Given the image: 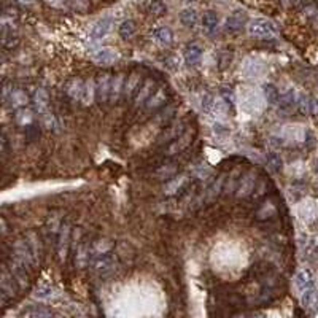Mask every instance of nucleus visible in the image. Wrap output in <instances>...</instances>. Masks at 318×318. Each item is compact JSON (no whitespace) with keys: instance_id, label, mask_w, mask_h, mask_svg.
<instances>
[{"instance_id":"f257e3e1","label":"nucleus","mask_w":318,"mask_h":318,"mask_svg":"<svg viewBox=\"0 0 318 318\" xmlns=\"http://www.w3.org/2000/svg\"><path fill=\"white\" fill-rule=\"evenodd\" d=\"M118 266V255L113 252H105L101 255H96L91 261V267L94 274L99 277H108L116 271Z\"/></svg>"},{"instance_id":"f03ea898","label":"nucleus","mask_w":318,"mask_h":318,"mask_svg":"<svg viewBox=\"0 0 318 318\" xmlns=\"http://www.w3.org/2000/svg\"><path fill=\"white\" fill-rule=\"evenodd\" d=\"M248 34L258 40H269L277 35V27L269 19L256 18L248 24Z\"/></svg>"},{"instance_id":"7ed1b4c3","label":"nucleus","mask_w":318,"mask_h":318,"mask_svg":"<svg viewBox=\"0 0 318 318\" xmlns=\"http://www.w3.org/2000/svg\"><path fill=\"white\" fill-rule=\"evenodd\" d=\"M70 244H72V227L68 224V221H64L56 238V258L59 263H64L67 260Z\"/></svg>"},{"instance_id":"20e7f679","label":"nucleus","mask_w":318,"mask_h":318,"mask_svg":"<svg viewBox=\"0 0 318 318\" xmlns=\"http://www.w3.org/2000/svg\"><path fill=\"white\" fill-rule=\"evenodd\" d=\"M75 250H73V266L78 267V269H85L88 267L89 261H91V253H93V245H89L85 238L83 234L80 235V238L76 241L75 237Z\"/></svg>"},{"instance_id":"39448f33","label":"nucleus","mask_w":318,"mask_h":318,"mask_svg":"<svg viewBox=\"0 0 318 318\" xmlns=\"http://www.w3.org/2000/svg\"><path fill=\"white\" fill-rule=\"evenodd\" d=\"M0 288H2V304H4V307L8 305L10 301L15 299L18 290H21V288L18 286L16 280L13 278V275L10 274L7 266L4 267V271H2V278H0Z\"/></svg>"},{"instance_id":"423d86ee","label":"nucleus","mask_w":318,"mask_h":318,"mask_svg":"<svg viewBox=\"0 0 318 318\" xmlns=\"http://www.w3.org/2000/svg\"><path fill=\"white\" fill-rule=\"evenodd\" d=\"M112 80H113V76L110 73H101L96 78V102L97 104L110 102Z\"/></svg>"},{"instance_id":"0eeeda50","label":"nucleus","mask_w":318,"mask_h":318,"mask_svg":"<svg viewBox=\"0 0 318 318\" xmlns=\"http://www.w3.org/2000/svg\"><path fill=\"white\" fill-rule=\"evenodd\" d=\"M256 185H258V175L255 171H248L245 172L241 180H238L237 185V190H235V196L238 199H245L248 196H252L256 190Z\"/></svg>"},{"instance_id":"6e6552de","label":"nucleus","mask_w":318,"mask_h":318,"mask_svg":"<svg viewBox=\"0 0 318 318\" xmlns=\"http://www.w3.org/2000/svg\"><path fill=\"white\" fill-rule=\"evenodd\" d=\"M247 23H248V15L245 10H234V12L226 18L224 27L227 32L237 34L247 26Z\"/></svg>"},{"instance_id":"1a4fd4ad","label":"nucleus","mask_w":318,"mask_h":318,"mask_svg":"<svg viewBox=\"0 0 318 318\" xmlns=\"http://www.w3.org/2000/svg\"><path fill=\"white\" fill-rule=\"evenodd\" d=\"M118 59H119V53L115 48H110V46L99 48L93 53V61L99 65H112Z\"/></svg>"},{"instance_id":"9d476101","label":"nucleus","mask_w":318,"mask_h":318,"mask_svg":"<svg viewBox=\"0 0 318 318\" xmlns=\"http://www.w3.org/2000/svg\"><path fill=\"white\" fill-rule=\"evenodd\" d=\"M157 89L156 86V82L153 78H146L145 82L142 83L140 89L137 91L135 97H134V105L135 107H140V105H145L148 101H150V97L154 94V91Z\"/></svg>"},{"instance_id":"9b49d317","label":"nucleus","mask_w":318,"mask_h":318,"mask_svg":"<svg viewBox=\"0 0 318 318\" xmlns=\"http://www.w3.org/2000/svg\"><path fill=\"white\" fill-rule=\"evenodd\" d=\"M193 137H194V129H186V131L178 137L177 140H174L171 145H169L167 154H178L183 150H186V148L190 146V143L193 142Z\"/></svg>"},{"instance_id":"f8f14e48","label":"nucleus","mask_w":318,"mask_h":318,"mask_svg":"<svg viewBox=\"0 0 318 318\" xmlns=\"http://www.w3.org/2000/svg\"><path fill=\"white\" fill-rule=\"evenodd\" d=\"M112 27H113V19L110 16L102 18L97 23H94V26L91 27V32H89V37L93 40H102L110 34Z\"/></svg>"},{"instance_id":"ddd939ff","label":"nucleus","mask_w":318,"mask_h":318,"mask_svg":"<svg viewBox=\"0 0 318 318\" xmlns=\"http://www.w3.org/2000/svg\"><path fill=\"white\" fill-rule=\"evenodd\" d=\"M29 101H31V97L23 88H13V91L8 96L5 104H8L12 108H16V110H21V108H26Z\"/></svg>"},{"instance_id":"4468645a","label":"nucleus","mask_w":318,"mask_h":318,"mask_svg":"<svg viewBox=\"0 0 318 318\" xmlns=\"http://www.w3.org/2000/svg\"><path fill=\"white\" fill-rule=\"evenodd\" d=\"M224 175H220L216 178V180H213V182H210L207 185V188H205V191H204V197H202V201L205 202V204H208V202H212V201H215V199L220 196V193L224 190Z\"/></svg>"},{"instance_id":"2eb2a0df","label":"nucleus","mask_w":318,"mask_h":318,"mask_svg":"<svg viewBox=\"0 0 318 318\" xmlns=\"http://www.w3.org/2000/svg\"><path fill=\"white\" fill-rule=\"evenodd\" d=\"M32 102H34L35 112H37L40 116L49 112V96H48V93L45 91L43 88L35 89V93H34V96H32Z\"/></svg>"},{"instance_id":"dca6fc26","label":"nucleus","mask_w":318,"mask_h":318,"mask_svg":"<svg viewBox=\"0 0 318 318\" xmlns=\"http://www.w3.org/2000/svg\"><path fill=\"white\" fill-rule=\"evenodd\" d=\"M186 131L183 121H175L174 124H171L169 127H166V131L163 132V135L159 137V143H172L174 140H177L183 132Z\"/></svg>"},{"instance_id":"f3484780","label":"nucleus","mask_w":318,"mask_h":318,"mask_svg":"<svg viewBox=\"0 0 318 318\" xmlns=\"http://www.w3.org/2000/svg\"><path fill=\"white\" fill-rule=\"evenodd\" d=\"M202 48L201 45H197V43H190L186 48H185V51H183V59H185V64L188 67H194L197 65L199 62H201V59H202Z\"/></svg>"},{"instance_id":"a211bd4d","label":"nucleus","mask_w":318,"mask_h":318,"mask_svg":"<svg viewBox=\"0 0 318 318\" xmlns=\"http://www.w3.org/2000/svg\"><path fill=\"white\" fill-rule=\"evenodd\" d=\"M24 238H26L29 248H31V253L35 260V264H38L40 260H42V241H40V235L35 231H27L24 234Z\"/></svg>"},{"instance_id":"6ab92c4d","label":"nucleus","mask_w":318,"mask_h":318,"mask_svg":"<svg viewBox=\"0 0 318 318\" xmlns=\"http://www.w3.org/2000/svg\"><path fill=\"white\" fill-rule=\"evenodd\" d=\"M142 86V75L140 72H131L126 78V86H124V97L126 99H134L137 91Z\"/></svg>"},{"instance_id":"aec40b11","label":"nucleus","mask_w":318,"mask_h":318,"mask_svg":"<svg viewBox=\"0 0 318 318\" xmlns=\"http://www.w3.org/2000/svg\"><path fill=\"white\" fill-rule=\"evenodd\" d=\"M83 89H85V82L82 78H70L64 86V93L70 99H73V101H82Z\"/></svg>"},{"instance_id":"412c9836","label":"nucleus","mask_w":318,"mask_h":318,"mask_svg":"<svg viewBox=\"0 0 318 318\" xmlns=\"http://www.w3.org/2000/svg\"><path fill=\"white\" fill-rule=\"evenodd\" d=\"M167 96H169V93H167V88L166 86H159L156 91H154V94L150 97V101H148L145 105V108L148 112H153V110H157V108H161L164 104H166V101H167Z\"/></svg>"},{"instance_id":"4be33fe9","label":"nucleus","mask_w":318,"mask_h":318,"mask_svg":"<svg viewBox=\"0 0 318 318\" xmlns=\"http://www.w3.org/2000/svg\"><path fill=\"white\" fill-rule=\"evenodd\" d=\"M296 285L299 288L301 293H305L309 290H313L315 288V280H313V274L309 269H302L297 272L296 275Z\"/></svg>"},{"instance_id":"5701e85b","label":"nucleus","mask_w":318,"mask_h":318,"mask_svg":"<svg viewBox=\"0 0 318 318\" xmlns=\"http://www.w3.org/2000/svg\"><path fill=\"white\" fill-rule=\"evenodd\" d=\"M297 96L294 89H286V91L280 96V101H278V108H280L282 112H291L293 108L297 105Z\"/></svg>"},{"instance_id":"b1692460","label":"nucleus","mask_w":318,"mask_h":318,"mask_svg":"<svg viewBox=\"0 0 318 318\" xmlns=\"http://www.w3.org/2000/svg\"><path fill=\"white\" fill-rule=\"evenodd\" d=\"M151 35H153V38L156 40V42L159 45H163V46H171L172 42H174V32H172V29L167 27V26L156 27Z\"/></svg>"},{"instance_id":"393cba45","label":"nucleus","mask_w":318,"mask_h":318,"mask_svg":"<svg viewBox=\"0 0 318 318\" xmlns=\"http://www.w3.org/2000/svg\"><path fill=\"white\" fill-rule=\"evenodd\" d=\"M218 24H220V18H218L216 12H213V10H208V12L204 13L202 16V27L204 31L212 35L218 31Z\"/></svg>"},{"instance_id":"a878e982","label":"nucleus","mask_w":318,"mask_h":318,"mask_svg":"<svg viewBox=\"0 0 318 318\" xmlns=\"http://www.w3.org/2000/svg\"><path fill=\"white\" fill-rule=\"evenodd\" d=\"M124 86H126V76L123 73H118L112 80V94L110 102H118L119 97L124 96Z\"/></svg>"},{"instance_id":"bb28decb","label":"nucleus","mask_w":318,"mask_h":318,"mask_svg":"<svg viewBox=\"0 0 318 318\" xmlns=\"http://www.w3.org/2000/svg\"><path fill=\"white\" fill-rule=\"evenodd\" d=\"M297 107L304 115H310V116H316L318 115V101L315 97H307L302 96L297 102Z\"/></svg>"},{"instance_id":"cd10ccee","label":"nucleus","mask_w":318,"mask_h":318,"mask_svg":"<svg viewBox=\"0 0 318 318\" xmlns=\"http://www.w3.org/2000/svg\"><path fill=\"white\" fill-rule=\"evenodd\" d=\"M180 23L188 27V29H194L199 23V15L194 8H183L180 12Z\"/></svg>"},{"instance_id":"c85d7f7f","label":"nucleus","mask_w":318,"mask_h":318,"mask_svg":"<svg viewBox=\"0 0 318 318\" xmlns=\"http://www.w3.org/2000/svg\"><path fill=\"white\" fill-rule=\"evenodd\" d=\"M266 166H267V169H269V172H272V174L280 172L282 167H283V161H282L280 154L275 153V151L267 153L266 154Z\"/></svg>"},{"instance_id":"c756f323","label":"nucleus","mask_w":318,"mask_h":318,"mask_svg":"<svg viewBox=\"0 0 318 318\" xmlns=\"http://www.w3.org/2000/svg\"><path fill=\"white\" fill-rule=\"evenodd\" d=\"M135 32H137V26H135V23L132 21V19H126V21H123L121 24H119L118 34L123 40L132 38L135 35Z\"/></svg>"},{"instance_id":"7c9ffc66","label":"nucleus","mask_w":318,"mask_h":318,"mask_svg":"<svg viewBox=\"0 0 318 318\" xmlns=\"http://www.w3.org/2000/svg\"><path fill=\"white\" fill-rule=\"evenodd\" d=\"M302 304L305 309H309L310 312H316L318 310V293L313 288V290H309L302 293Z\"/></svg>"},{"instance_id":"2f4dec72","label":"nucleus","mask_w":318,"mask_h":318,"mask_svg":"<svg viewBox=\"0 0 318 318\" xmlns=\"http://www.w3.org/2000/svg\"><path fill=\"white\" fill-rule=\"evenodd\" d=\"M263 91H264V97H266L267 104H271V105L278 104V101H280V91H278L275 85H272V83L264 85Z\"/></svg>"},{"instance_id":"473e14b6","label":"nucleus","mask_w":318,"mask_h":318,"mask_svg":"<svg viewBox=\"0 0 318 318\" xmlns=\"http://www.w3.org/2000/svg\"><path fill=\"white\" fill-rule=\"evenodd\" d=\"M93 99H96V82H93V80L89 78V80H86V82H85L82 104L83 105H89L93 102Z\"/></svg>"},{"instance_id":"72a5a7b5","label":"nucleus","mask_w":318,"mask_h":318,"mask_svg":"<svg viewBox=\"0 0 318 318\" xmlns=\"http://www.w3.org/2000/svg\"><path fill=\"white\" fill-rule=\"evenodd\" d=\"M16 123L18 124H21V126H32L34 124V112L31 110V108H21V110H18L16 112Z\"/></svg>"},{"instance_id":"f704fd0d","label":"nucleus","mask_w":318,"mask_h":318,"mask_svg":"<svg viewBox=\"0 0 318 318\" xmlns=\"http://www.w3.org/2000/svg\"><path fill=\"white\" fill-rule=\"evenodd\" d=\"M42 124L46 131H53L57 132L61 129V124H59V119L56 118V115H53L51 112H48L45 115H42Z\"/></svg>"},{"instance_id":"c9c22d12","label":"nucleus","mask_w":318,"mask_h":318,"mask_svg":"<svg viewBox=\"0 0 318 318\" xmlns=\"http://www.w3.org/2000/svg\"><path fill=\"white\" fill-rule=\"evenodd\" d=\"M148 12L156 18H161L167 13V7L163 0H151V2L148 4Z\"/></svg>"},{"instance_id":"e433bc0d","label":"nucleus","mask_w":318,"mask_h":318,"mask_svg":"<svg viewBox=\"0 0 318 318\" xmlns=\"http://www.w3.org/2000/svg\"><path fill=\"white\" fill-rule=\"evenodd\" d=\"M186 178L185 177H180V178H172L171 182H167V185H166V188H164V191L167 193V194H177L178 191L182 190V188L185 186V182Z\"/></svg>"},{"instance_id":"4c0bfd02","label":"nucleus","mask_w":318,"mask_h":318,"mask_svg":"<svg viewBox=\"0 0 318 318\" xmlns=\"http://www.w3.org/2000/svg\"><path fill=\"white\" fill-rule=\"evenodd\" d=\"M241 177H242V175H238V171H234V172L229 175V178L226 180V183H224V193H229V191H234V193H235L237 185H238V180H241Z\"/></svg>"},{"instance_id":"58836bf2","label":"nucleus","mask_w":318,"mask_h":318,"mask_svg":"<svg viewBox=\"0 0 318 318\" xmlns=\"http://www.w3.org/2000/svg\"><path fill=\"white\" fill-rule=\"evenodd\" d=\"M177 174V166L175 164H169V166H164L157 171V177L163 178V180H169V178H174V175Z\"/></svg>"},{"instance_id":"ea45409f","label":"nucleus","mask_w":318,"mask_h":318,"mask_svg":"<svg viewBox=\"0 0 318 318\" xmlns=\"http://www.w3.org/2000/svg\"><path fill=\"white\" fill-rule=\"evenodd\" d=\"M220 96L223 99V102L226 104L227 108H234V104H235V97H234V93L231 91V89H227V88H221L220 89Z\"/></svg>"},{"instance_id":"a19ab883","label":"nucleus","mask_w":318,"mask_h":318,"mask_svg":"<svg viewBox=\"0 0 318 318\" xmlns=\"http://www.w3.org/2000/svg\"><path fill=\"white\" fill-rule=\"evenodd\" d=\"M67 8H72L75 12H86L89 8L88 0H65Z\"/></svg>"},{"instance_id":"79ce46f5","label":"nucleus","mask_w":318,"mask_h":318,"mask_svg":"<svg viewBox=\"0 0 318 318\" xmlns=\"http://www.w3.org/2000/svg\"><path fill=\"white\" fill-rule=\"evenodd\" d=\"M174 113H175V107L169 105L167 108H164V110L156 116V123H167L169 119L174 116Z\"/></svg>"},{"instance_id":"37998d69","label":"nucleus","mask_w":318,"mask_h":318,"mask_svg":"<svg viewBox=\"0 0 318 318\" xmlns=\"http://www.w3.org/2000/svg\"><path fill=\"white\" fill-rule=\"evenodd\" d=\"M213 105H215V99H213V96L212 94H204L202 96V110L205 112V113H208L213 108Z\"/></svg>"},{"instance_id":"c03bdc74","label":"nucleus","mask_w":318,"mask_h":318,"mask_svg":"<svg viewBox=\"0 0 318 318\" xmlns=\"http://www.w3.org/2000/svg\"><path fill=\"white\" fill-rule=\"evenodd\" d=\"M51 291H53V288L49 285H42V286L35 290V296L37 297H46V296L51 294Z\"/></svg>"},{"instance_id":"a18cd8bd","label":"nucleus","mask_w":318,"mask_h":318,"mask_svg":"<svg viewBox=\"0 0 318 318\" xmlns=\"http://www.w3.org/2000/svg\"><path fill=\"white\" fill-rule=\"evenodd\" d=\"M231 61H232L231 53H221V56H220V68L221 70H224V68L231 64Z\"/></svg>"},{"instance_id":"49530a36","label":"nucleus","mask_w":318,"mask_h":318,"mask_svg":"<svg viewBox=\"0 0 318 318\" xmlns=\"http://www.w3.org/2000/svg\"><path fill=\"white\" fill-rule=\"evenodd\" d=\"M164 62H166V67H167L171 72H174V70H177V68H178V61H177V59H175L174 56H169Z\"/></svg>"},{"instance_id":"de8ad7c7","label":"nucleus","mask_w":318,"mask_h":318,"mask_svg":"<svg viewBox=\"0 0 318 318\" xmlns=\"http://www.w3.org/2000/svg\"><path fill=\"white\" fill-rule=\"evenodd\" d=\"M32 318H53V315L45 309H35L32 312Z\"/></svg>"},{"instance_id":"09e8293b","label":"nucleus","mask_w":318,"mask_h":318,"mask_svg":"<svg viewBox=\"0 0 318 318\" xmlns=\"http://www.w3.org/2000/svg\"><path fill=\"white\" fill-rule=\"evenodd\" d=\"M45 2L53 8H67L65 0H45Z\"/></svg>"},{"instance_id":"8fccbe9b","label":"nucleus","mask_w":318,"mask_h":318,"mask_svg":"<svg viewBox=\"0 0 318 318\" xmlns=\"http://www.w3.org/2000/svg\"><path fill=\"white\" fill-rule=\"evenodd\" d=\"M215 132L218 135H227V134H229V129H227L226 126H223V124H220V123H216L215 124Z\"/></svg>"},{"instance_id":"3c124183","label":"nucleus","mask_w":318,"mask_h":318,"mask_svg":"<svg viewBox=\"0 0 318 318\" xmlns=\"http://www.w3.org/2000/svg\"><path fill=\"white\" fill-rule=\"evenodd\" d=\"M7 150H8V138H7V134L2 132V154L4 156L7 154Z\"/></svg>"},{"instance_id":"603ef678","label":"nucleus","mask_w":318,"mask_h":318,"mask_svg":"<svg viewBox=\"0 0 318 318\" xmlns=\"http://www.w3.org/2000/svg\"><path fill=\"white\" fill-rule=\"evenodd\" d=\"M15 2L19 4V5H24V7H31V5L35 4V0H15Z\"/></svg>"},{"instance_id":"864d4df0","label":"nucleus","mask_w":318,"mask_h":318,"mask_svg":"<svg viewBox=\"0 0 318 318\" xmlns=\"http://www.w3.org/2000/svg\"><path fill=\"white\" fill-rule=\"evenodd\" d=\"M288 2V5L290 7H299V5H302L305 0H286Z\"/></svg>"},{"instance_id":"5fc2aeb1","label":"nucleus","mask_w":318,"mask_h":318,"mask_svg":"<svg viewBox=\"0 0 318 318\" xmlns=\"http://www.w3.org/2000/svg\"><path fill=\"white\" fill-rule=\"evenodd\" d=\"M0 223H2V234L7 235V224H5V220H2Z\"/></svg>"},{"instance_id":"6e6d98bb","label":"nucleus","mask_w":318,"mask_h":318,"mask_svg":"<svg viewBox=\"0 0 318 318\" xmlns=\"http://www.w3.org/2000/svg\"><path fill=\"white\" fill-rule=\"evenodd\" d=\"M313 26H315V27L318 29V13H316V16L313 18Z\"/></svg>"},{"instance_id":"4d7b16f0","label":"nucleus","mask_w":318,"mask_h":318,"mask_svg":"<svg viewBox=\"0 0 318 318\" xmlns=\"http://www.w3.org/2000/svg\"><path fill=\"white\" fill-rule=\"evenodd\" d=\"M315 172L318 174V159H316V161H315Z\"/></svg>"},{"instance_id":"13d9d810","label":"nucleus","mask_w":318,"mask_h":318,"mask_svg":"<svg viewBox=\"0 0 318 318\" xmlns=\"http://www.w3.org/2000/svg\"><path fill=\"white\" fill-rule=\"evenodd\" d=\"M186 2H193V0H186Z\"/></svg>"}]
</instances>
